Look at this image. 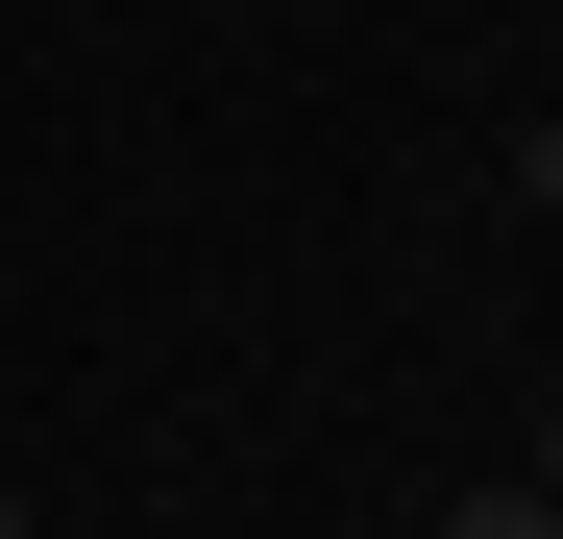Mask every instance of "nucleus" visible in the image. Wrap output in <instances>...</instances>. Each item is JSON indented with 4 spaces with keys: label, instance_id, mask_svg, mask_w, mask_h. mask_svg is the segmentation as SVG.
<instances>
[{
    "label": "nucleus",
    "instance_id": "1",
    "mask_svg": "<svg viewBox=\"0 0 563 539\" xmlns=\"http://www.w3.org/2000/svg\"><path fill=\"white\" fill-rule=\"evenodd\" d=\"M515 197H539V221H563V99H539V123H515Z\"/></svg>",
    "mask_w": 563,
    "mask_h": 539
},
{
    "label": "nucleus",
    "instance_id": "2",
    "mask_svg": "<svg viewBox=\"0 0 563 539\" xmlns=\"http://www.w3.org/2000/svg\"><path fill=\"white\" fill-rule=\"evenodd\" d=\"M441 539H563V515H539V491H465V515H441Z\"/></svg>",
    "mask_w": 563,
    "mask_h": 539
},
{
    "label": "nucleus",
    "instance_id": "3",
    "mask_svg": "<svg viewBox=\"0 0 563 539\" xmlns=\"http://www.w3.org/2000/svg\"><path fill=\"white\" fill-rule=\"evenodd\" d=\"M515 491H539V515H563V441H539V466H515Z\"/></svg>",
    "mask_w": 563,
    "mask_h": 539
},
{
    "label": "nucleus",
    "instance_id": "4",
    "mask_svg": "<svg viewBox=\"0 0 563 539\" xmlns=\"http://www.w3.org/2000/svg\"><path fill=\"white\" fill-rule=\"evenodd\" d=\"M0 539H49V515H25V491H0Z\"/></svg>",
    "mask_w": 563,
    "mask_h": 539
}]
</instances>
